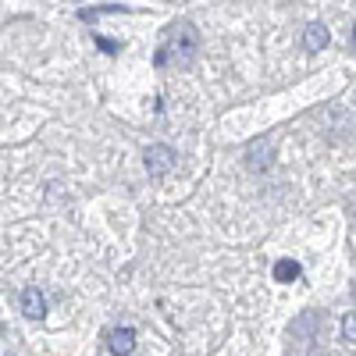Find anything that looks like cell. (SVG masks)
<instances>
[{
    "label": "cell",
    "mask_w": 356,
    "mask_h": 356,
    "mask_svg": "<svg viewBox=\"0 0 356 356\" xmlns=\"http://www.w3.org/2000/svg\"><path fill=\"white\" fill-rule=\"evenodd\" d=\"M171 40H175L171 47H161V50H157V65H168V57H175L178 68H189L193 57H196V50H200V36H196L193 22H178V25L171 29Z\"/></svg>",
    "instance_id": "6da1fadb"
},
{
    "label": "cell",
    "mask_w": 356,
    "mask_h": 356,
    "mask_svg": "<svg viewBox=\"0 0 356 356\" xmlns=\"http://www.w3.org/2000/svg\"><path fill=\"white\" fill-rule=\"evenodd\" d=\"M143 161H146V171H150V178H161V175L171 171L175 150H171V146H164V143H157V146H150V150L143 154Z\"/></svg>",
    "instance_id": "7a4b0ae2"
},
{
    "label": "cell",
    "mask_w": 356,
    "mask_h": 356,
    "mask_svg": "<svg viewBox=\"0 0 356 356\" xmlns=\"http://www.w3.org/2000/svg\"><path fill=\"white\" fill-rule=\"evenodd\" d=\"M22 314H25L29 321H43V317H47V296H43L36 285H29V289L22 292Z\"/></svg>",
    "instance_id": "3957f363"
},
{
    "label": "cell",
    "mask_w": 356,
    "mask_h": 356,
    "mask_svg": "<svg viewBox=\"0 0 356 356\" xmlns=\"http://www.w3.org/2000/svg\"><path fill=\"white\" fill-rule=\"evenodd\" d=\"M107 349H111V356H132L136 353V332L132 328H114L107 335Z\"/></svg>",
    "instance_id": "277c9868"
},
{
    "label": "cell",
    "mask_w": 356,
    "mask_h": 356,
    "mask_svg": "<svg viewBox=\"0 0 356 356\" xmlns=\"http://www.w3.org/2000/svg\"><path fill=\"white\" fill-rule=\"evenodd\" d=\"M328 25H324V22H310L307 25V33H303V50L307 54H321L324 47H328Z\"/></svg>",
    "instance_id": "5b68a950"
},
{
    "label": "cell",
    "mask_w": 356,
    "mask_h": 356,
    "mask_svg": "<svg viewBox=\"0 0 356 356\" xmlns=\"http://www.w3.org/2000/svg\"><path fill=\"white\" fill-rule=\"evenodd\" d=\"M300 275H303V267H300V260H292V257H282V260L275 264V282H282V285L296 282Z\"/></svg>",
    "instance_id": "8992f818"
},
{
    "label": "cell",
    "mask_w": 356,
    "mask_h": 356,
    "mask_svg": "<svg viewBox=\"0 0 356 356\" xmlns=\"http://www.w3.org/2000/svg\"><path fill=\"white\" fill-rule=\"evenodd\" d=\"M342 342L346 346H356V314H346L342 317Z\"/></svg>",
    "instance_id": "52a82bcc"
},
{
    "label": "cell",
    "mask_w": 356,
    "mask_h": 356,
    "mask_svg": "<svg viewBox=\"0 0 356 356\" xmlns=\"http://www.w3.org/2000/svg\"><path fill=\"white\" fill-rule=\"evenodd\" d=\"M353 43H356V25H353Z\"/></svg>",
    "instance_id": "ba28073f"
}]
</instances>
